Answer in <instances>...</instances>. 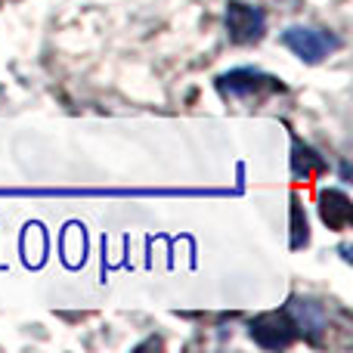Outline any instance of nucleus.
<instances>
[{
    "label": "nucleus",
    "instance_id": "nucleus-2",
    "mask_svg": "<svg viewBox=\"0 0 353 353\" xmlns=\"http://www.w3.org/2000/svg\"><path fill=\"white\" fill-rule=\"evenodd\" d=\"M282 43H285V47L292 50L298 59L310 62V65L323 62L325 56H332L338 47H341V41H338L332 31L307 28V25H292V28H285V31H282Z\"/></svg>",
    "mask_w": 353,
    "mask_h": 353
},
{
    "label": "nucleus",
    "instance_id": "nucleus-5",
    "mask_svg": "<svg viewBox=\"0 0 353 353\" xmlns=\"http://www.w3.org/2000/svg\"><path fill=\"white\" fill-rule=\"evenodd\" d=\"M285 316L292 319L294 335H304L307 341H313V344H316L319 338L325 335V329H329L325 310H323V304H316V301L292 298V304L285 307Z\"/></svg>",
    "mask_w": 353,
    "mask_h": 353
},
{
    "label": "nucleus",
    "instance_id": "nucleus-4",
    "mask_svg": "<svg viewBox=\"0 0 353 353\" xmlns=\"http://www.w3.org/2000/svg\"><path fill=\"white\" fill-rule=\"evenodd\" d=\"M248 335H251V341L263 350H285V347H292V341L298 338L292 319H288L285 313H261V316H254L248 325Z\"/></svg>",
    "mask_w": 353,
    "mask_h": 353
},
{
    "label": "nucleus",
    "instance_id": "nucleus-3",
    "mask_svg": "<svg viewBox=\"0 0 353 353\" xmlns=\"http://www.w3.org/2000/svg\"><path fill=\"white\" fill-rule=\"evenodd\" d=\"M226 34L232 43H257L267 34V12L261 6L230 0L226 3Z\"/></svg>",
    "mask_w": 353,
    "mask_h": 353
},
{
    "label": "nucleus",
    "instance_id": "nucleus-6",
    "mask_svg": "<svg viewBox=\"0 0 353 353\" xmlns=\"http://www.w3.org/2000/svg\"><path fill=\"white\" fill-rule=\"evenodd\" d=\"M319 217L329 230H347L353 220V201L344 189H323L319 192Z\"/></svg>",
    "mask_w": 353,
    "mask_h": 353
},
{
    "label": "nucleus",
    "instance_id": "nucleus-7",
    "mask_svg": "<svg viewBox=\"0 0 353 353\" xmlns=\"http://www.w3.org/2000/svg\"><path fill=\"white\" fill-rule=\"evenodd\" d=\"M329 171V161L310 146L301 137L292 140V174L294 180H313V176H323Z\"/></svg>",
    "mask_w": 353,
    "mask_h": 353
},
{
    "label": "nucleus",
    "instance_id": "nucleus-8",
    "mask_svg": "<svg viewBox=\"0 0 353 353\" xmlns=\"http://www.w3.org/2000/svg\"><path fill=\"white\" fill-rule=\"evenodd\" d=\"M310 242V226H307V214L301 208V199L292 195V248H307Z\"/></svg>",
    "mask_w": 353,
    "mask_h": 353
},
{
    "label": "nucleus",
    "instance_id": "nucleus-1",
    "mask_svg": "<svg viewBox=\"0 0 353 353\" xmlns=\"http://www.w3.org/2000/svg\"><path fill=\"white\" fill-rule=\"evenodd\" d=\"M217 90L223 93L226 99H242V103H261V99L273 97V93H282L279 78L261 72V68H232V72H223L217 78Z\"/></svg>",
    "mask_w": 353,
    "mask_h": 353
}]
</instances>
